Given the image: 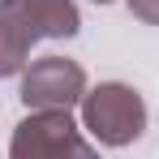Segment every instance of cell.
<instances>
[{"mask_svg": "<svg viewBox=\"0 0 159 159\" xmlns=\"http://www.w3.org/2000/svg\"><path fill=\"white\" fill-rule=\"evenodd\" d=\"M95 4H112V0H95Z\"/></svg>", "mask_w": 159, "mask_h": 159, "instance_id": "7", "label": "cell"}, {"mask_svg": "<svg viewBox=\"0 0 159 159\" xmlns=\"http://www.w3.org/2000/svg\"><path fill=\"white\" fill-rule=\"evenodd\" d=\"M129 13L146 26H159V0H129Z\"/></svg>", "mask_w": 159, "mask_h": 159, "instance_id": "6", "label": "cell"}, {"mask_svg": "<svg viewBox=\"0 0 159 159\" xmlns=\"http://www.w3.org/2000/svg\"><path fill=\"white\" fill-rule=\"evenodd\" d=\"M82 129L99 146H129L146 129V99L129 82H99L82 95Z\"/></svg>", "mask_w": 159, "mask_h": 159, "instance_id": "1", "label": "cell"}, {"mask_svg": "<svg viewBox=\"0 0 159 159\" xmlns=\"http://www.w3.org/2000/svg\"><path fill=\"white\" fill-rule=\"evenodd\" d=\"M43 34L30 22L26 4L22 0H0V82L22 73L30 65V48L39 43Z\"/></svg>", "mask_w": 159, "mask_h": 159, "instance_id": "4", "label": "cell"}, {"mask_svg": "<svg viewBox=\"0 0 159 159\" xmlns=\"http://www.w3.org/2000/svg\"><path fill=\"white\" fill-rule=\"evenodd\" d=\"M22 4L43 39H73L82 30V13L73 0H22Z\"/></svg>", "mask_w": 159, "mask_h": 159, "instance_id": "5", "label": "cell"}, {"mask_svg": "<svg viewBox=\"0 0 159 159\" xmlns=\"http://www.w3.org/2000/svg\"><path fill=\"white\" fill-rule=\"evenodd\" d=\"M9 159H99L69 107L30 112L9 138Z\"/></svg>", "mask_w": 159, "mask_h": 159, "instance_id": "2", "label": "cell"}, {"mask_svg": "<svg viewBox=\"0 0 159 159\" xmlns=\"http://www.w3.org/2000/svg\"><path fill=\"white\" fill-rule=\"evenodd\" d=\"M86 95V73L69 56H39L22 69V103L26 112L48 107H78Z\"/></svg>", "mask_w": 159, "mask_h": 159, "instance_id": "3", "label": "cell"}]
</instances>
